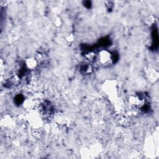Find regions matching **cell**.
<instances>
[{"mask_svg":"<svg viewBox=\"0 0 159 159\" xmlns=\"http://www.w3.org/2000/svg\"><path fill=\"white\" fill-rule=\"evenodd\" d=\"M97 60L99 64L101 65L107 66L112 63V56L109 51L103 50L99 53L97 57Z\"/></svg>","mask_w":159,"mask_h":159,"instance_id":"cell-1","label":"cell"},{"mask_svg":"<svg viewBox=\"0 0 159 159\" xmlns=\"http://www.w3.org/2000/svg\"><path fill=\"white\" fill-rule=\"evenodd\" d=\"M26 66L29 70L34 69L37 65V60L34 58H30L27 59L25 61Z\"/></svg>","mask_w":159,"mask_h":159,"instance_id":"cell-2","label":"cell"}]
</instances>
